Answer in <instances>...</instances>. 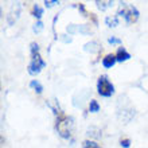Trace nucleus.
I'll return each instance as SVG.
<instances>
[{
  "instance_id": "1",
  "label": "nucleus",
  "mask_w": 148,
  "mask_h": 148,
  "mask_svg": "<svg viewBox=\"0 0 148 148\" xmlns=\"http://www.w3.org/2000/svg\"><path fill=\"white\" fill-rule=\"evenodd\" d=\"M30 47H31V62L28 65V73L31 74V75H36V74L40 73V70H42L43 67L46 66V63L40 58L38 43L32 42L30 45Z\"/></svg>"
},
{
  "instance_id": "2",
  "label": "nucleus",
  "mask_w": 148,
  "mask_h": 148,
  "mask_svg": "<svg viewBox=\"0 0 148 148\" xmlns=\"http://www.w3.org/2000/svg\"><path fill=\"white\" fill-rule=\"evenodd\" d=\"M57 116H58L57 117V131H58L59 136L63 139L70 137L71 131H73V120L62 112H59Z\"/></svg>"
},
{
  "instance_id": "3",
  "label": "nucleus",
  "mask_w": 148,
  "mask_h": 148,
  "mask_svg": "<svg viewBox=\"0 0 148 148\" xmlns=\"http://www.w3.org/2000/svg\"><path fill=\"white\" fill-rule=\"evenodd\" d=\"M119 14L124 18L125 22L128 24L135 23V22L139 19V11H137V8L129 3H120Z\"/></svg>"
},
{
  "instance_id": "4",
  "label": "nucleus",
  "mask_w": 148,
  "mask_h": 148,
  "mask_svg": "<svg viewBox=\"0 0 148 148\" xmlns=\"http://www.w3.org/2000/svg\"><path fill=\"white\" fill-rule=\"evenodd\" d=\"M97 92L102 97H109L114 93V86L106 75H101L97 81Z\"/></svg>"
},
{
  "instance_id": "5",
  "label": "nucleus",
  "mask_w": 148,
  "mask_h": 148,
  "mask_svg": "<svg viewBox=\"0 0 148 148\" xmlns=\"http://www.w3.org/2000/svg\"><path fill=\"white\" fill-rule=\"evenodd\" d=\"M116 62H117L116 54H108L102 58V66L106 67V69H110Z\"/></svg>"
},
{
  "instance_id": "6",
  "label": "nucleus",
  "mask_w": 148,
  "mask_h": 148,
  "mask_svg": "<svg viewBox=\"0 0 148 148\" xmlns=\"http://www.w3.org/2000/svg\"><path fill=\"white\" fill-rule=\"evenodd\" d=\"M129 58H131V54H129L128 51L125 50L124 47H120V49L117 50V53H116V59L119 61V62H124V61H128Z\"/></svg>"
},
{
  "instance_id": "7",
  "label": "nucleus",
  "mask_w": 148,
  "mask_h": 148,
  "mask_svg": "<svg viewBox=\"0 0 148 148\" xmlns=\"http://www.w3.org/2000/svg\"><path fill=\"white\" fill-rule=\"evenodd\" d=\"M105 23L108 24V27H116V26H119V16H117V15L106 16V18H105Z\"/></svg>"
},
{
  "instance_id": "8",
  "label": "nucleus",
  "mask_w": 148,
  "mask_h": 148,
  "mask_svg": "<svg viewBox=\"0 0 148 148\" xmlns=\"http://www.w3.org/2000/svg\"><path fill=\"white\" fill-rule=\"evenodd\" d=\"M96 4H97V7L100 8V10H102V11H104V10H106L108 7H110V5H112V1H110V0H102V1L97 0V1H96Z\"/></svg>"
},
{
  "instance_id": "9",
  "label": "nucleus",
  "mask_w": 148,
  "mask_h": 148,
  "mask_svg": "<svg viewBox=\"0 0 148 148\" xmlns=\"http://www.w3.org/2000/svg\"><path fill=\"white\" fill-rule=\"evenodd\" d=\"M30 86H31L32 89L35 90L36 93L38 94H40L43 92V86L40 85V82H38V81H35V79H34V81H31L30 82Z\"/></svg>"
},
{
  "instance_id": "10",
  "label": "nucleus",
  "mask_w": 148,
  "mask_h": 148,
  "mask_svg": "<svg viewBox=\"0 0 148 148\" xmlns=\"http://www.w3.org/2000/svg\"><path fill=\"white\" fill-rule=\"evenodd\" d=\"M82 148H101V147L98 145V143H96L93 140H85L82 143Z\"/></svg>"
},
{
  "instance_id": "11",
  "label": "nucleus",
  "mask_w": 148,
  "mask_h": 148,
  "mask_svg": "<svg viewBox=\"0 0 148 148\" xmlns=\"http://www.w3.org/2000/svg\"><path fill=\"white\" fill-rule=\"evenodd\" d=\"M89 110L92 113H96L100 110V104H98L96 100H92V101L89 102Z\"/></svg>"
},
{
  "instance_id": "12",
  "label": "nucleus",
  "mask_w": 148,
  "mask_h": 148,
  "mask_svg": "<svg viewBox=\"0 0 148 148\" xmlns=\"http://www.w3.org/2000/svg\"><path fill=\"white\" fill-rule=\"evenodd\" d=\"M32 14H34V16H35V18H38V19H39V18L43 15V10L39 7L38 4H35V5L32 7Z\"/></svg>"
},
{
  "instance_id": "13",
  "label": "nucleus",
  "mask_w": 148,
  "mask_h": 148,
  "mask_svg": "<svg viewBox=\"0 0 148 148\" xmlns=\"http://www.w3.org/2000/svg\"><path fill=\"white\" fill-rule=\"evenodd\" d=\"M42 30H43V23L40 22V20H38V22H36V23L34 24V27H32V31L38 34V32H40Z\"/></svg>"
},
{
  "instance_id": "14",
  "label": "nucleus",
  "mask_w": 148,
  "mask_h": 148,
  "mask_svg": "<svg viewBox=\"0 0 148 148\" xmlns=\"http://www.w3.org/2000/svg\"><path fill=\"white\" fill-rule=\"evenodd\" d=\"M120 144H121V147L128 148L129 144H131V140H129L128 137H121V139H120Z\"/></svg>"
},
{
  "instance_id": "15",
  "label": "nucleus",
  "mask_w": 148,
  "mask_h": 148,
  "mask_svg": "<svg viewBox=\"0 0 148 148\" xmlns=\"http://www.w3.org/2000/svg\"><path fill=\"white\" fill-rule=\"evenodd\" d=\"M108 42H109L110 45H120V43H121V40H120V39L113 38V36H112V38H109V39H108Z\"/></svg>"
},
{
  "instance_id": "16",
  "label": "nucleus",
  "mask_w": 148,
  "mask_h": 148,
  "mask_svg": "<svg viewBox=\"0 0 148 148\" xmlns=\"http://www.w3.org/2000/svg\"><path fill=\"white\" fill-rule=\"evenodd\" d=\"M55 4H58V1H57V0H53V1H45V5H46V7H53V5H55Z\"/></svg>"
}]
</instances>
